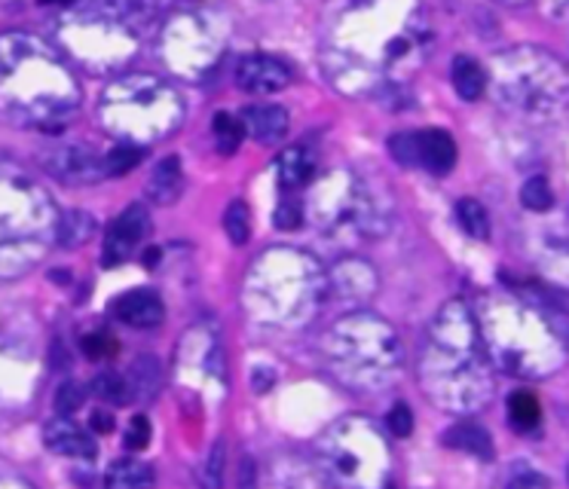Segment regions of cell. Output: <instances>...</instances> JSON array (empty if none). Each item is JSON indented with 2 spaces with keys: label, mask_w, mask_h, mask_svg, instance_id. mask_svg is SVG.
Wrapping results in <instances>:
<instances>
[{
  "label": "cell",
  "mask_w": 569,
  "mask_h": 489,
  "mask_svg": "<svg viewBox=\"0 0 569 489\" xmlns=\"http://www.w3.org/2000/svg\"><path fill=\"white\" fill-rule=\"evenodd\" d=\"M156 13L154 0H86L59 22V44L80 68L108 74L135 59Z\"/></svg>",
  "instance_id": "obj_5"
},
{
  "label": "cell",
  "mask_w": 569,
  "mask_h": 489,
  "mask_svg": "<svg viewBox=\"0 0 569 489\" xmlns=\"http://www.w3.org/2000/svg\"><path fill=\"white\" fill-rule=\"evenodd\" d=\"M242 126L254 141L278 144L288 132V110L278 105H251L242 110Z\"/></svg>",
  "instance_id": "obj_22"
},
{
  "label": "cell",
  "mask_w": 569,
  "mask_h": 489,
  "mask_svg": "<svg viewBox=\"0 0 569 489\" xmlns=\"http://www.w3.org/2000/svg\"><path fill=\"white\" fill-rule=\"evenodd\" d=\"M156 380H159V367H156L154 358H141V361H135V370H132V392H135V395H139V392H144V397L154 395Z\"/></svg>",
  "instance_id": "obj_37"
},
{
  "label": "cell",
  "mask_w": 569,
  "mask_h": 489,
  "mask_svg": "<svg viewBox=\"0 0 569 489\" xmlns=\"http://www.w3.org/2000/svg\"><path fill=\"white\" fill-rule=\"evenodd\" d=\"M93 392L102 397V401H108V404H117V407L132 401V385H129L123 377H117V373H102V377H95Z\"/></svg>",
  "instance_id": "obj_33"
},
{
  "label": "cell",
  "mask_w": 569,
  "mask_h": 489,
  "mask_svg": "<svg viewBox=\"0 0 569 489\" xmlns=\"http://www.w3.org/2000/svg\"><path fill=\"white\" fill-rule=\"evenodd\" d=\"M386 426L392 431V438H407L414 431V413L407 404H395L389 416H386Z\"/></svg>",
  "instance_id": "obj_38"
},
{
  "label": "cell",
  "mask_w": 569,
  "mask_h": 489,
  "mask_svg": "<svg viewBox=\"0 0 569 489\" xmlns=\"http://www.w3.org/2000/svg\"><path fill=\"white\" fill-rule=\"evenodd\" d=\"M185 193V168L178 156H166L159 166L154 168L151 181H147V196L159 202V205H171Z\"/></svg>",
  "instance_id": "obj_23"
},
{
  "label": "cell",
  "mask_w": 569,
  "mask_h": 489,
  "mask_svg": "<svg viewBox=\"0 0 569 489\" xmlns=\"http://www.w3.org/2000/svg\"><path fill=\"white\" fill-rule=\"evenodd\" d=\"M110 315L129 327H156L166 319V306L154 290H126L123 297L110 303Z\"/></svg>",
  "instance_id": "obj_19"
},
{
  "label": "cell",
  "mask_w": 569,
  "mask_h": 489,
  "mask_svg": "<svg viewBox=\"0 0 569 489\" xmlns=\"http://www.w3.org/2000/svg\"><path fill=\"white\" fill-rule=\"evenodd\" d=\"M328 303V273L309 251L278 244L251 263L242 306L266 327H304Z\"/></svg>",
  "instance_id": "obj_4"
},
{
  "label": "cell",
  "mask_w": 569,
  "mask_h": 489,
  "mask_svg": "<svg viewBox=\"0 0 569 489\" xmlns=\"http://www.w3.org/2000/svg\"><path fill=\"white\" fill-rule=\"evenodd\" d=\"M78 74L52 49L25 31L0 34V117L13 126H59L80 107Z\"/></svg>",
  "instance_id": "obj_3"
},
{
  "label": "cell",
  "mask_w": 569,
  "mask_h": 489,
  "mask_svg": "<svg viewBox=\"0 0 569 489\" xmlns=\"http://www.w3.org/2000/svg\"><path fill=\"white\" fill-rule=\"evenodd\" d=\"M502 3H523V0H502Z\"/></svg>",
  "instance_id": "obj_44"
},
{
  "label": "cell",
  "mask_w": 569,
  "mask_h": 489,
  "mask_svg": "<svg viewBox=\"0 0 569 489\" xmlns=\"http://www.w3.org/2000/svg\"><path fill=\"white\" fill-rule=\"evenodd\" d=\"M59 212L40 183L19 168H0V278L34 270L56 244Z\"/></svg>",
  "instance_id": "obj_8"
},
{
  "label": "cell",
  "mask_w": 569,
  "mask_h": 489,
  "mask_svg": "<svg viewBox=\"0 0 569 489\" xmlns=\"http://www.w3.org/2000/svg\"><path fill=\"white\" fill-rule=\"evenodd\" d=\"M221 472H224V443H215V453L209 456V465H205V484L221 487Z\"/></svg>",
  "instance_id": "obj_42"
},
{
  "label": "cell",
  "mask_w": 569,
  "mask_h": 489,
  "mask_svg": "<svg viewBox=\"0 0 569 489\" xmlns=\"http://www.w3.org/2000/svg\"><path fill=\"white\" fill-rule=\"evenodd\" d=\"M304 220H307V205H304V199L297 196V193H282L276 208V227L297 229L304 227Z\"/></svg>",
  "instance_id": "obj_35"
},
{
  "label": "cell",
  "mask_w": 569,
  "mask_h": 489,
  "mask_svg": "<svg viewBox=\"0 0 569 489\" xmlns=\"http://www.w3.org/2000/svg\"><path fill=\"white\" fill-rule=\"evenodd\" d=\"M493 92L502 105L545 117L569 98V71L538 46H518L493 61Z\"/></svg>",
  "instance_id": "obj_11"
},
{
  "label": "cell",
  "mask_w": 569,
  "mask_h": 489,
  "mask_svg": "<svg viewBox=\"0 0 569 489\" xmlns=\"http://www.w3.org/2000/svg\"><path fill=\"white\" fill-rule=\"evenodd\" d=\"M450 80H453V90L465 102H477L484 90H487V71L481 68V61L469 59V56H460L453 59V68H450Z\"/></svg>",
  "instance_id": "obj_24"
},
{
  "label": "cell",
  "mask_w": 569,
  "mask_h": 489,
  "mask_svg": "<svg viewBox=\"0 0 569 489\" xmlns=\"http://www.w3.org/2000/svg\"><path fill=\"white\" fill-rule=\"evenodd\" d=\"M490 367L475 309L460 297L447 300L419 355L423 392L450 413H475L493 397Z\"/></svg>",
  "instance_id": "obj_2"
},
{
  "label": "cell",
  "mask_w": 569,
  "mask_h": 489,
  "mask_svg": "<svg viewBox=\"0 0 569 489\" xmlns=\"http://www.w3.org/2000/svg\"><path fill=\"white\" fill-rule=\"evenodd\" d=\"M83 349L90 358H110V355H117V339L108 334H93L83 339Z\"/></svg>",
  "instance_id": "obj_41"
},
{
  "label": "cell",
  "mask_w": 569,
  "mask_h": 489,
  "mask_svg": "<svg viewBox=\"0 0 569 489\" xmlns=\"http://www.w3.org/2000/svg\"><path fill=\"white\" fill-rule=\"evenodd\" d=\"M377 285L380 282L368 260L343 258L334 266V273L328 275V300H337L340 306H349V309H361L374 300Z\"/></svg>",
  "instance_id": "obj_15"
},
{
  "label": "cell",
  "mask_w": 569,
  "mask_h": 489,
  "mask_svg": "<svg viewBox=\"0 0 569 489\" xmlns=\"http://www.w3.org/2000/svg\"><path fill=\"white\" fill-rule=\"evenodd\" d=\"M319 468L343 487H383L392 472L383 431L365 416H343L319 438Z\"/></svg>",
  "instance_id": "obj_12"
},
{
  "label": "cell",
  "mask_w": 569,
  "mask_h": 489,
  "mask_svg": "<svg viewBox=\"0 0 569 489\" xmlns=\"http://www.w3.org/2000/svg\"><path fill=\"white\" fill-rule=\"evenodd\" d=\"M187 117L181 92L156 74L117 76L98 102L105 132L126 144H156L171 138Z\"/></svg>",
  "instance_id": "obj_9"
},
{
  "label": "cell",
  "mask_w": 569,
  "mask_h": 489,
  "mask_svg": "<svg viewBox=\"0 0 569 489\" xmlns=\"http://www.w3.org/2000/svg\"><path fill=\"white\" fill-rule=\"evenodd\" d=\"M154 468L144 465V462H135V458H120L114 462L105 474V484L110 489H139V487H151L154 484Z\"/></svg>",
  "instance_id": "obj_26"
},
{
  "label": "cell",
  "mask_w": 569,
  "mask_h": 489,
  "mask_svg": "<svg viewBox=\"0 0 569 489\" xmlns=\"http://www.w3.org/2000/svg\"><path fill=\"white\" fill-rule=\"evenodd\" d=\"M457 166V141L444 129L414 132V168H426L431 175H447Z\"/></svg>",
  "instance_id": "obj_18"
},
{
  "label": "cell",
  "mask_w": 569,
  "mask_h": 489,
  "mask_svg": "<svg viewBox=\"0 0 569 489\" xmlns=\"http://www.w3.org/2000/svg\"><path fill=\"white\" fill-rule=\"evenodd\" d=\"M444 443L447 446H453V450H465V453H472V456H493L490 431L484 426H477V422H457V426H450L444 431Z\"/></svg>",
  "instance_id": "obj_25"
},
{
  "label": "cell",
  "mask_w": 569,
  "mask_h": 489,
  "mask_svg": "<svg viewBox=\"0 0 569 489\" xmlns=\"http://www.w3.org/2000/svg\"><path fill=\"white\" fill-rule=\"evenodd\" d=\"M141 159H144V147L120 141V144L105 156V168H108V175H129L132 168L139 166Z\"/></svg>",
  "instance_id": "obj_34"
},
{
  "label": "cell",
  "mask_w": 569,
  "mask_h": 489,
  "mask_svg": "<svg viewBox=\"0 0 569 489\" xmlns=\"http://www.w3.org/2000/svg\"><path fill=\"white\" fill-rule=\"evenodd\" d=\"M95 217L90 212H64L59 214V227H56V244L64 248H80L86 239H93Z\"/></svg>",
  "instance_id": "obj_27"
},
{
  "label": "cell",
  "mask_w": 569,
  "mask_h": 489,
  "mask_svg": "<svg viewBox=\"0 0 569 489\" xmlns=\"http://www.w3.org/2000/svg\"><path fill=\"white\" fill-rule=\"evenodd\" d=\"M542 263H545V273L569 288V236H554V239H548Z\"/></svg>",
  "instance_id": "obj_30"
},
{
  "label": "cell",
  "mask_w": 569,
  "mask_h": 489,
  "mask_svg": "<svg viewBox=\"0 0 569 489\" xmlns=\"http://www.w3.org/2000/svg\"><path fill=\"white\" fill-rule=\"evenodd\" d=\"M40 166L47 168L56 181L71 183V187H86V183H98L108 168H105V156L90 151L86 144H59L40 153Z\"/></svg>",
  "instance_id": "obj_14"
},
{
  "label": "cell",
  "mask_w": 569,
  "mask_h": 489,
  "mask_svg": "<svg viewBox=\"0 0 569 489\" xmlns=\"http://www.w3.org/2000/svg\"><path fill=\"white\" fill-rule=\"evenodd\" d=\"M276 175L282 193H300L316 178V153L309 151L307 144L288 147V151L278 156Z\"/></svg>",
  "instance_id": "obj_21"
},
{
  "label": "cell",
  "mask_w": 569,
  "mask_h": 489,
  "mask_svg": "<svg viewBox=\"0 0 569 489\" xmlns=\"http://www.w3.org/2000/svg\"><path fill=\"white\" fill-rule=\"evenodd\" d=\"M521 202H523V208H530V212H538V214L548 212V208L554 205L552 183L545 181L542 175L530 178V181L521 187Z\"/></svg>",
  "instance_id": "obj_32"
},
{
  "label": "cell",
  "mask_w": 569,
  "mask_h": 489,
  "mask_svg": "<svg viewBox=\"0 0 569 489\" xmlns=\"http://www.w3.org/2000/svg\"><path fill=\"white\" fill-rule=\"evenodd\" d=\"M147 443H151V422H147V416H135L129 431H126V446L129 450H144Z\"/></svg>",
  "instance_id": "obj_40"
},
{
  "label": "cell",
  "mask_w": 569,
  "mask_h": 489,
  "mask_svg": "<svg viewBox=\"0 0 569 489\" xmlns=\"http://www.w3.org/2000/svg\"><path fill=\"white\" fill-rule=\"evenodd\" d=\"M224 229H227L233 244L248 242V236H251V217H248L246 202H230V208L224 214Z\"/></svg>",
  "instance_id": "obj_36"
},
{
  "label": "cell",
  "mask_w": 569,
  "mask_h": 489,
  "mask_svg": "<svg viewBox=\"0 0 569 489\" xmlns=\"http://www.w3.org/2000/svg\"><path fill=\"white\" fill-rule=\"evenodd\" d=\"M159 56L171 74L200 83L215 71L224 56V34L212 15L185 10L171 15L159 31Z\"/></svg>",
  "instance_id": "obj_13"
},
{
  "label": "cell",
  "mask_w": 569,
  "mask_h": 489,
  "mask_svg": "<svg viewBox=\"0 0 569 489\" xmlns=\"http://www.w3.org/2000/svg\"><path fill=\"white\" fill-rule=\"evenodd\" d=\"M44 441H47V446L52 453L68 458H95V453H98L93 438H90L74 419H68V416H59V419L47 422V428H44Z\"/></svg>",
  "instance_id": "obj_20"
},
{
  "label": "cell",
  "mask_w": 569,
  "mask_h": 489,
  "mask_svg": "<svg viewBox=\"0 0 569 489\" xmlns=\"http://www.w3.org/2000/svg\"><path fill=\"white\" fill-rule=\"evenodd\" d=\"M307 220L328 239L358 244L389 229V199L353 168H331L312 181Z\"/></svg>",
  "instance_id": "obj_10"
},
{
  "label": "cell",
  "mask_w": 569,
  "mask_h": 489,
  "mask_svg": "<svg viewBox=\"0 0 569 489\" xmlns=\"http://www.w3.org/2000/svg\"><path fill=\"white\" fill-rule=\"evenodd\" d=\"M328 373L349 392L374 395L399 377L401 343L395 327L380 315L353 309L337 319L322 339Z\"/></svg>",
  "instance_id": "obj_7"
},
{
  "label": "cell",
  "mask_w": 569,
  "mask_h": 489,
  "mask_svg": "<svg viewBox=\"0 0 569 489\" xmlns=\"http://www.w3.org/2000/svg\"><path fill=\"white\" fill-rule=\"evenodd\" d=\"M212 132H215V141L221 153H236L242 138H246V126H242V117H233V114H217L215 122H212Z\"/></svg>",
  "instance_id": "obj_31"
},
{
  "label": "cell",
  "mask_w": 569,
  "mask_h": 489,
  "mask_svg": "<svg viewBox=\"0 0 569 489\" xmlns=\"http://www.w3.org/2000/svg\"><path fill=\"white\" fill-rule=\"evenodd\" d=\"M538 416H542V410H538L536 395H530V392L511 395V401H508V419H511L514 431H521V434L533 431L538 426Z\"/></svg>",
  "instance_id": "obj_29"
},
{
  "label": "cell",
  "mask_w": 569,
  "mask_h": 489,
  "mask_svg": "<svg viewBox=\"0 0 569 489\" xmlns=\"http://www.w3.org/2000/svg\"><path fill=\"white\" fill-rule=\"evenodd\" d=\"M151 229V220H147V212L144 205H129L117 220L114 227L108 229V239H105V251H102V263L105 266H120L126 260H132L139 254L141 242Z\"/></svg>",
  "instance_id": "obj_16"
},
{
  "label": "cell",
  "mask_w": 569,
  "mask_h": 489,
  "mask_svg": "<svg viewBox=\"0 0 569 489\" xmlns=\"http://www.w3.org/2000/svg\"><path fill=\"white\" fill-rule=\"evenodd\" d=\"M457 217H460V227L472 239H490V214L477 199H460L457 202Z\"/></svg>",
  "instance_id": "obj_28"
},
{
  "label": "cell",
  "mask_w": 569,
  "mask_h": 489,
  "mask_svg": "<svg viewBox=\"0 0 569 489\" xmlns=\"http://www.w3.org/2000/svg\"><path fill=\"white\" fill-rule=\"evenodd\" d=\"M481 336L496 367L521 380H542L567 361V346L538 309L511 294H493L481 306Z\"/></svg>",
  "instance_id": "obj_6"
},
{
  "label": "cell",
  "mask_w": 569,
  "mask_h": 489,
  "mask_svg": "<svg viewBox=\"0 0 569 489\" xmlns=\"http://www.w3.org/2000/svg\"><path fill=\"white\" fill-rule=\"evenodd\" d=\"M93 428L95 431H102V434H108V431H114V416H108V413H95Z\"/></svg>",
  "instance_id": "obj_43"
},
{
  "label": "cell",
  "mask_w": 569,
  "mask_h": 489,
  "mask_svg": "<svg viewBox=\"0 0 569 489\" xmlns=\"http://www.w3.org/2000/svg\"><path fill=\"white\" fill-rule=\"evenodd\" d=\"M83 389H80L78 382H64L62 389H59V395H56V410L62 413V416H71V413H78L83 407Z\"/></svg>",
  "instance_id": "obj_39"
},
{
  "label": "cell",
  "mask_w": 569,
  "mask_h": 489,
  "mask_svg": "<svg viewBox=\"0 0 569 489\" xmlns=\"http://www.w3.org/2000/svg\"><path fill=\"white\" fill-rule=\"evenodd\" d=\"M429 40L419 0H343L324 22V76L349 98H380L414 76Z\"/></svg>",
  "instance_id": "obj_1"
},
{
  "label": "cell",
  "mask_w": 569,
  "mask_h": 489,
  "mask_svg": "<svg viewBox=\"0 0 569 489\" xmlns=\"http://www.w3.org/2000/svg\"><path fill=\"white\" fill-rule=\"evenodd\" d=\"M236 86L248 95H273L282 92L292 83V68L276 56L266 52H254L236 64Z\"/></svg>",
  "instance_id": "obj_17"
}]
</instances>
